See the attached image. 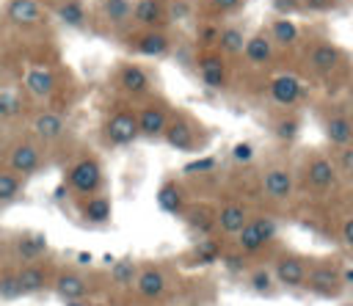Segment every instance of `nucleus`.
Returning a JSON list of instances; mask_svg holds the SVG:
<instances>
[{
  "label": "nucleus",
  "instance_id": "09e8293b",
  "mask_svg": "<svg viewBox=\"0 0 353 306\" xmlns=\"http://www.w3.org/2000/svg\"><path fill=\"white\" fill-rule=\"evenodd\" d=\"M301 6H306L309 11L323 14V11H331V8L336 6V0H301Z\"/></svg>",
  "mask_w": 353,
  "mask_h": 306
},
{
  "label": "nucleus",
  "instance_id": "9d476101",
  "mask_svg": "<svg viewBox=\"0 0 353 306\" xmlns=\"http://www.w3.org/2000/svg\"><path fill=\"white\" fill-rule=\"evenodd\" d=\"M44 165V154L39 149V143L33 141H19L11 154H8V171L17 174L19 179H28V176H36Z\"/></svg>",
  "mask_w": 353,
  "mask_h": 306
},
{
  "label": "nucleus",
  "instance_id": "a878e982",
  "mask_svg": "<svg viewBox=\"0 0 353 306\" xmlns=\"http://www.w3.org/2000/svg\"><path fill=\"white\" fill-rule=\"evenodd\" d=\"M243 47H245V33L243 28L237 25H226V28H218V39H215V52L223 55V58H237L243 55Z\"/></svg>",
  "mask_w": 353,
  "mask_h": 306
},
{
  "label": "nucleus",
  "instance_id": "7ed1b4c3",
  "mask_svg": "<svg viewBox=\"0 0 353 306\" xmlns=\"http://www.w3.org/2000/svg\"><path fill=\"white\" fill-rule=\"evenodd\" d=\"M342 287H345L342 284V267L336 262L320 259V262H312L309 265L303 289H309L317 298H336L342 292Z\"/></svg>",
  "mask_w": 353,
  "mask_h": 306
},
{
  "label": "nucleus",
  "instance_id": "c9c22d12",
  "mask_svg": "<svg viewBox=\"0 0 353 306\" xmlns=\"http://www.w3.org/2000/svg\"><path fill=\"white\" fill-rule=\"evenodd\" d=\"M22 182H25V179H19V176L11 174L8 168H3V171H0V204L17 201L19 193H22Z\"/></svg>",
  "mask_w": 353,
  "mask_h": 306
},
{
  "label": "nucleus",
  "instance_id": "8fccbe9b",
  "mask_svg": "<svg viewBox=\"0 0 353 306\" xmlns=\"http://www.w3.org/2000/svg\"><path fill=\"white\" fill-rule=\"evenodd\" d=\"M342 243H345V248H350L353 251V215H347L345 218V223H342Z\"/></svg>",
  "mask_w": 353,
  "mask_h": 306
},
{
  "label": "nucleus",
  "instance_id": "4c0bfd02",
  "mask_svg": "<svg viewBox=\"0 0 353 306\" xmlns=\"http://www.w3.org/2000/svg\"><path fill=\"white\" fill-rule=\"evenodd\" d=\"M22 110H25L22 96L11 88H0V119H17L22 116Z\"/></svg>",
  "mask_w": 353,
  "mask_h": 306
},
{
  "label": "nucleus",
  "instance_id": "2eb2a0df",
  "mask_svg": "<svg viewBox=\"0 0 353 306\" xmlns=\"http://www.w3.org/2000/svg\"><path fill=\"white\" fill-rule=\"evenodd\" d=\"M243 58L248 66H268L273 58H276V44L270 41V36L262 30V33H254V36H245V47H243Z\"/></svg>",
  "mask_w": 353,
  "mask_h": 306
},
{
  "label": "nucleus",
  "instance_id": "39448f33",
  "mask_svg": "<svg viewBox=\"0 0 353 306\" xmlns=\"http://www.w3.org/2000/svg\"><path fill=\"white\" fill-rule=\"evenodd\" d=\"M336 185H339V171L334 160L325 154H314L306 163V190L312 196H328L336 190Z\"/></svg>",
  "mask_w": 353,
  "mask_h": 306
},
{
  "label": "nucleus",
  "instance_id": "2f4dec72",
  "mask_svg": "<svg viewBox=\"0 0 353 306\" xmlns=\"http://www.w3.org/2000/svg\"><path fill=\"white\" fill-rule=\"evenodd\" d=\"M248 289L251 292H256V295H265V298H273L276 295V289H279V284H276V278H273V273H270V267H254L251 273H248Z\"/></svg>",
  "mask_w": 353,
  "mask_h": 306
},
{
  "label": "nucleus",
  "instance_id": "f03ea898",
  "mask_svg": "<svg viewBox=\"0 0 353 306\" xmlns=\"http://www.w3.org/2000/svg\"><path fill=\"white\" fill-rule=\"evenodd\" d=\"M102 182H105L102 163H99L97 157H91V154L77 157V160L69 165V171H66V187H69L74 196H83V198L99 193Z\"/></svg>",
  "mask_w": 353,
  "mask_h": 306
},
{
  "label": "nucleus",
  "instance_id": "f257e3e1",
  "mask_svg": "<svg viewBox=\"0 0 353 306\" xmlns=\"http://www.w3.org/2000/svg\"><path fill=\"white\" fill-rule=\"evenodd\" d=\"M163 141L176 152H199L207 146V130L185 113H171V121L163 132Z\"/></svg>",
  "mask_w": 353,
  "mask_h": 306
},
{
  "label": "nucleus",
  "instance_id": "a19ab883",
  "mask_svg": "<svg viewBox=\"0 0 353 306\" xmlns=\"http://www.w3.org/2000/svg\"><path fill=\"white\" fill-rule=\"evenodd\" d=\"M334 165H336V171H342L345 176H350V179H353V143H347V146L336 149Z\"/></svg>",
  "mask_w": 353,
  "mask_h": 306
},
{
  "label": "nucleus",
  "instance_id": "f8f14e48",
  "mask_svg": "<svg viewBox=\"0 0 353 306\" xmlns=\"http://www.w3.org/2000/svg\"><path fill=\"white\" fill-rule=\"evenodd\" d=\"M135 121H138V138L154 141V138H163V132L171 121V110L163 102H146L135 113Z\"/></svg>",
  "mask_w": 353,
  "mask_h": 306
},
{
  "label": "nucleus",
  "instance_id": "6e6552de",
  "mask_svg": "<svg viewBox=\"0 0 353 306\" xmlns=\"http://www.w3.org/2000/svg\"><path fill=\"white\" fill-rule=\"evenodd\" d=\"M268 96L276 108H295L303 99V83L295 72H276L268 83Z\"/></svg>",
  "mask_w": 353,
  "mask_h": 306
},
{
  "label": "nucleus",
  "instance_id": "423d86ee",
  "mask_svg": "<svg viewBox=\"0 0 353 306\" xmlns=\"http://www.w3.org/2000/svg\"><path fill=\"white\" fill-rule=\"evenodd\" d=\"M105 141L110 146H132L138 141V121H135V110H113L108 119H105Z\"/></svg>",
  "mask_w": 353,
  "mask_h": 306
},
{
  "label": "nucleus",
  "instance_id": "a18cd8bd",
  "mask_svg": "<svg viewBox=\"0 0 353 306\" xmlns=\"http://www.w3.org/2000/svg\"><path fill=\"white\" fill-rule=\"evenodd\" d=\"M270 6L279 17H290V14L301 11V0H270Z\"/></svg>",
  "mask_w": 353,
  "mask_h": 306
},
{
  "label": "nucleus",
  "instance_id": "72a5a7b5",
  "mask_svg": "<svg viewBox=\"0 0 353 306\" xmlns=\"http://www.w3.org/2000/svg\"><path fill=\"white\" fill-rule=\"evenodd\" d=\"M55 14H58V19H61L63 25H69V28H83V25H85V8H83V3H77V0H63V3L55 8Z\"/></svg>",
  "mask_w": 353,
  "mask_h": 306
},
{
  "label": "nucleus",
  "instance_id": "bb28decb",
  "mask_svg": "<svg viewBox=\"0 0 353 306\" xmlns=\"http://www.w3.org/2000/svg\"><path fill=\"white\" fill-rule=\"evenodd\" d=\"M223 256V251H221V243H218V237H201L190 251H188V265L190 267H207V265H215L218 259Z\"/></svg>",
  "mask_w": 353,
  "mask_h": 306
},
{
  "label": "nucleus",
  "instance_id": "473e14b6",
  "mask_svg": "<svg viewBox=\"0 0 353 306\" xmlns=\"http://www.w3.org/2000/svg\"><path fill=\"white\" fill-rule=\"evenodd\" d=\"M135 276H138V265H135L130 256L116 259L113 267H110V281H113L116 287H132V284H135Z\"/></svg>",
  "mask_w": 353,
  "mask_h": 306
},
{
  "label": "nucleus",
  "instance_id": "5fc2aeb1",
  "mask_svg": "<svg viewBox=\"0 0 353 306\" xmlns=\"http://www.w3.org/2000/svg\"><path fill=\"white\" fill-rule=\"evenodd\" d=\"M3 149H6V141H3V135H0V154H3Z\"/></svg>",
  "mask_w": 353,
  "mask_h": 306
},
{
  "label": "nucleus",
  "instance_id": "4d7b16f0",
  "mask_svg": "<svg viewBox=\"0 0 353 306\" xmlns=\"http://www.w3.org/2000/svg\"><path fill=\"white\" fill-rule=\"evenodd\" d=\"M350 69H353V61H350Z\"/></svg>",
  "mask_w": 353,
  "mask_h": 306
},
{
  "label": "nucleus",
  "instance_id": "9b49d317",
  "mask_svg": "<svg viewBox=\"0 0 353 306\" xmlns=\"http://www.w3.org/2000/svg\"><path fill=\"white\" fill-rule=\"evenodd\" d=\"M248 218H251V210L245 201H237V198L223 201L215 207V232L221 237H237L240 229L248 223Z\"/></svg>",
  "mask_w": 353,
  "mask_h": 306
},
{
  "label": "nucleus",
  "instance_id": "aec40b11",
  "mask_svg": "<svg viewBox=\"0 0 353 306\" xmlns=\"http://www.w3.org/2000/svg\"><path fill=\"white\" fill-rule=\"evenodd\" d=\"M132 50L138 55H146V58H163L168 55L171 50V39L163 28H154V30H143L135 41H132Z\"/></svg>",
  "mask_w": 353,
  "mask_h": 306
},
{
  "label": "nucleus",
  "instance_id": "dca6fc26",
  "mask_svg": "<svg viewBox=\"0 0 353 306\" xmlns=\"http://www.w3.org/2000/svg\"><path fill=\"white\" fill-rule=\"evenodd\" d=\"M306 61L317 74H328L342 63V50L331 41H314L306 52Z\"/></svg>",
  "mask_w": 353,
  "mask_h": 306
},
{
  "label": "nucleus",
  "instance_id": "a211bd4d",
  "mask_svg": "<svg viewBox=\"0 0 353 306\" xmlns=\"http://www.w3.org/2000/svg\"><path fill=\"white\" fill-rule=\"evenodd\" d=\"M182 221L199 237L215 234V207H210V204H188L182 210Z\"/></svg>",
  "mask_w": 353,
  "mask_h": 306
},
{
  "label": "nucleus",
  "instance_id": "49530a36",
  "mask_svg": "<svg viewBox=\"0 0 353 306\" xmlns=\"http://www.w3.org/2000/svg\"><path fill=\"white\" fill-rule=\"evenodd\" d=\"M196 39H199V44H204L207 50H212V47H215V39H218V28H215V25H204Z\"/></svg>",
  "mask_w": 353,
  "mask_h": 306
},
{
  "label": "nucleus",
  "instance_id": "de8ad7c7",
  "mask_svg": "<svg viewBox=\"0 0 353 306\" xmlns=\"http://www.w3.org/2000/svg\"><path fill=\"white\" fill-rule=\"evenodd\" d=\"M210 6L218 11V14H232L243 6V0H210Z\"/></svg>",
  "mask_w": 353,
  "mask_h": 306
},
{
  "label": "nucleus",
  "instance_id": "f3484780",
  "mask_svg": "<svg viewBox=\"0 0 353 306\" xmlns=\"http://www.w3.org/2000/svg\"><path fill=\"white\" fill-rule=\"evenodd\" d=\"M116 83H119V88H121L124 94H130V96H143V94L149 91V85H152V77H149V72H146L143 66H138V63H124V66H119V72H116Z\"/></svg>",
  "mask_w": 353,
  "mask_h": 306
},
{
  "label": "nucleus",
  "instance_id": "1a4fd4ad",
  "mask_svg": "<svg viewBox=\"0 0 353 306\" xmlns=\"http://www.w3.org/2000/svg\"><path fill=\"white\" fill-rule=\"evenodd\" d=\"M306 270H309V262L298 254H281L270 267V273L281 289H303Z\"/></svg>",
  "mask_w": 353,
  "mask_h": 306
},
{
  "label": "nucleus",
  "instance_id": "6ab92c4d",
  "mask_svg": "<svg viewBox=\"0 0 353 306\" xmlns=\"http://www.w3.org/2000/svg\"><path fill=\"white\" fill-rule=\"evenodd\" d=\"M52 287H55V292H58L66 303H72V300H85V295H88V281H85V276H83L80 270H61V273L55 276Z\"/></svg>",
  "mask_w": 353,
  "mask_h": 306
},
{
  "label": "nucleus",
  "instance_id": "cd10ccee",
  "mask_svg": "<svg viewBox=\"0 0 353 306\" xmlns=\"http://www.w3.org/2000/svg\"><path fill=\"white\" fill-rule=\"evenodd\" d=\"M66 130V121L61 113L55 110H41L33 116V132L41 138V141H58Z\"/></svg>",
  "mask_w": 353,
  "mask_h": 306
},
{
  "label": "nucleus",
  "instance_id": "4be33fe9",
  "mask_svg": "<svg viewBox=\"0 0 353 306\" xmlns=\"http://www.w3.org/2000/svg\"><path fill=\"white\" fill-rule=\"evenodd\" d=\"M6 17H8L14 25L30 28V25H39V22L44 19V8H41L39 0H8Z\"/></svg>",
  "mask_w": 353,
  "mask_h": 306
},
{
  "label": "nucleus",
  "instance_id": "20e7f679",
  "mask_svg": "<svg viewBox=\"0 0 353 306\" xmlns=\"http://www.w3.org/2000/svg\"><path fill=\"white\" fill-rule=\"evenodd\" d=\"M276 234H279V223L270 215H251L248 223L234 237V243H237L240 254H256L259 248H265L268 243H273Z\"/></svg>",
  "mask_w": 353,
  "mask_h": 306
},
{
  "label": "nucleus",
  "instance_id": "c756f323",
  "mask_svg": "<svg viewBox=\"0 0 353 306\" xmlns=\"http://www.w3.org/2000/svg\"><path fill=\"white\" fill-rule=\"evenodd\" d=\"M268 36H270V41H273L276 47H292V44L298 41L301 30H298V25H295L292 19L279 17V19H273V22H270Z\"/></svg>",
  "mask_w": 353,
  "mask_h": 306
},
{
  "label": "nucleus",
  "instance_id": "79ce46f5",
  "mask_svg": "<svg viewBox=\"0 0 353 306\" xmlns=\"http://www.w3.org/2000/svg\"><path fill=\"white\" fill-rule=\"evenodd\" d=\"M0 298H6V300H17V298H22V289H19L14 273L0 276Z\"/></svg>",
  "mask_w": 353,
  "mask_h": 306
},
{
  "label": "nucleus",
  "instance_id": "b1692460",
  "mask_svg": "<svg viewBox=\"0 0 353 306\" xmlns=\"http://www.w3.org/2000/svg\"><path fill=\"white\" fill-rule=\"evenodd\" d=\"M80 215H83L85 223H91V226H102V223L110 221V215H113V204H110V198H108L105 193H94V196H85V198H83V204H80Z\"/></svg>",
  "mask_w": 353,
  "mask_h": 306
},
{
  "label": "nucleus",
  "instance_id": "ddd939ff",
  "mask_svg": "<svg viewBox=\"0 0 353 306\" xmlns=\"http://www.w3.org/2000/svg\"><path fill=\"white\" fill-rule=\"evenodd\" d=\"M259 187H262V196L265 198H270V201H287L295 193V179H292V174L284 165H270V168L262 171Z\"/></svg>",
  "mask_w": 353,
  "mask_h": 306
},
{
  "label": "nucleus",
  "instance_id": "0eeeda50",
  "mask_svg": "<svg viewBox=\"0 0 353 306\" xmlns=\"http://www.w3.org/2000/svg\"><path fill=\"white\" fill-rule=\"evenodd\" d=\"M196 74H199V83L210 91H221L226 88L229 83V63L223 55H218L215 50H204L199 58H196Z\"/></svg>",
  "mask_w": 353,
  "mask_h": 306
},
{
  "label": "nucleus",
  "instance_id": "7c9ffc66",
  "mask_svg": "<svg viewBox=\"0 0 353 306\" xmlns=\"http://www.w3.org/2000/svg\"><path fill=\"white\" fill-rule=\"evenodd\" d=\"M25 85L33 96H50L55 91V74L50 69H41V66H33L28 69L25 74Z\"/></svg>",
  "mask_w": 353,
  "mask_h": 306
},
{
  "label": "nucleus",
  "instance_id": "6e6d98bb",
  "mask_svg": "<svg viewBox=\"0 0 353 306\" xmlns=\"http://www.w3.org/2000/svg\"><path fill=\"white\" fill-rule=\"evenodd\" d=\"M345 306H353V303H345Z\"/></svg>",
  "mask_w": 353,
  "mask_h": 306
},
{
  "label": "nucleus",
  "instance_id": "864d4df0",
  "mask_svg": "<svg viewBox=\"0 0 353 306\" xmlns=\"http://www.w3.org/2000/svg\"><path fill=\"white\" fill-rule=\"evenodd\" d=\"M66 306H88V303H83V300H72V303H66Z\"/></svg>",
  "mask_w": 353,
  "mask_h": 306
},
{
  "label": "nucleus",
  "instance_id": "58836bf2",
  "mask_svg": "<svg viewBox=\"0 0 353 306\" xmlns=\"http://www.w3.org/2000/svg\"><path fill=\"white\" fill-rule=\"evenodd\" d=\"M273 132H276L279 141L292 143V141L298 138V132H301V121H298L295 116H284V119H279V121L273 124Z\"/></svg>",
  "mask_w": 353,
  "mask_h": 306
},
{
  "label": "nucleus",
  "instance_id": "4468645a",
  "mask_svg": "<svg viewBox=\"0 0 353 306\" xmlns=\"http://www.w3.org/2000/svg\"><path fill=\"white\" fill-rule=\"evenodd\" d=\"M135 292H138L143 300H163V295L168 292V276L163 273V267H157V265H143V267H138Z\"/></svg>",
  "mask_w": 353,
  "mask_h": 306
},
{
  "label": "nucleus",
  "instance_id": "603ef678",
  "mask_svg": "<svg viewBox=\"0 0 353 306\" xmlns=\"http://www.w3.org/2000/svg\"><path fill=\"white\" fill-rule=\"evenodd\" d=\"M347 108H350V113H353V85L347 88Z\"/></svg>",
  "mask_w": 353,
  "mask_h": 306
},
{
  "label": "nucleus",
  "instance_id": "f704fd0d",
  "mask_svg": "<svg viewBox=\"0 0 353 306\" xmlns=\"http://www.w3.org/2000/svg\"><path fill=\"white\" fill-rule=\"evenodd\" d=\"M102 14L110 25H124L132 19V3L130 0H102Z\"/></svg>",
  "mask_w": 353,
  "mask_h": 306
},
{
  "label": "nucleus",
  "instance_id": "412c9836",
  "mask_svg": "<svg viewBox=\"0 0 353 306\" xmlns=\"http://www.w3.org/2000/svg\"><path fill=\"white\" fill-rule=\"evenodd\" d=\"M17 284L22 289V295H36V292H44L47 284H50V270L41 265V262H30V265H22L17 273Z\"/></svg>",
  "mask_w": 353,
  "mask_h": 306
},
{
  "label": "nucleus",
  "instance_id": "e433bc0d",
  "mask_svg": "<svg viewBox=\"0 0 353 306\" xmlns=\"http://www.w3.org/2000/svg\"><path fill=\"white\" fill-rule=\"evenodd\" d=\"M17 254H19V259H22L25 265L39 262V256L44 254V243H41V237H33V234L19 237V240H17Z\"/></svg>",
  "mask_w": 353,
  "mask_h": 306
},
{
  "label": "nucleus",
  "instance_id": "ea45409f",
  "mask_svg": "<svg viewBox=\"0 0 353 306\" xmlns=\"http://www.w3.org/2000/svg\"><path fill=\"white\" fill-rule=\"evenodd\" d=\"M190 14H193V3L190 0L165 3V19H171V22H185V19H190Z\"/></svg>",
  "mask_w": 353,
  "mask_h": 306
},
{
  "label": "nucleus",
  "instance_id": "5701e85b",
  "mask_svg": "<svg viewBox=\"0 0 353 306\" xmlns=\"http://www.w3.org/2000/svg\"><path fill=\"white\" fill-rule=\"evenodd\" d=\"M132 19L141 28H146V30L163 28V22H165V3L163 0H135L132 3Z\"/></svg>",
  "mask_w": 353,
  "mask_h": 306
},
{
  "label": "nucleus",
  "instance_id": "37998d69",
  "mask_svg": "<svg viewBox=\"0 0 353 306\" xmlns=\"http://www.w3.org/2000/svg\"><path fill=\"white\" fill-rule=\"evenodd\" d=\"M215 168H218V157H212V154H210V157H199V160L188 163L182 171L193 176V174H210V171H215Z\"/></svg>",
  "mask_w": 353,
  "mask_h": 306
},
{
  "label": "nucleus",
  "instance_id": "c85d7f7f",
  "mask_svg": "<svg viewBox=\"0 0 353 306\" xmlns=\"http://www.w3.org/2000/svg\"><path fill=\"white\" fill-rule=\"evenodd\" d=\"M157 207H160L163 212H168V215H182V210L188 207V201H185V190H182L174 179L163 182L160 190H157Z\"/></svg>",
  "mask_w": 353,
  "mask_h": 306
},
{
  "label": "nucleus",
  "instance_id": "393cba45",
  "mask_svg": "<svg viewBox=\"0 0 353 306\" xmlns=\"http://www.w3.org/2000/svg\"><path fill=\"white\" fill-rule=\"evenodd\" d=\"M323 130H325L328 143H331V146H336V149H342V146L353 143V119H350V116H345V113L325 116Z\"/></svg>",
  "mask_w": 353,
  "mask_h": 306
},
{
  "label": "nucleus",
  "instance_id": "c03bdc74",
  "mask_svg": "<svg viewBox=\"0 0 353 306\" xmlns=\"http://www.w3.org/2000/svg\"><path fill=\"white\" fill-rule=\"evenodd\" d=\"M232 160H234V163H243V165L251 163V160H254V146H251L248 141L234 143V146H232Z\"/></svg>",
  "mask_w": 353,
  "mask_h": 306
},
{
  "label": "nucleus",
  "instance_id": "3c124183",
  "mask_svg": "<svg viewBox=\"0 0 353 306\" xmlns=\"http://www.w3.org/2000/svg\"><path fill=\"white\" fill-rule=\"evenodd\" d=\"M342 284H353V267H342Z\"/></svg>",
  "mask_w": 353,
  "mask_h": 306
}]
</instances>
